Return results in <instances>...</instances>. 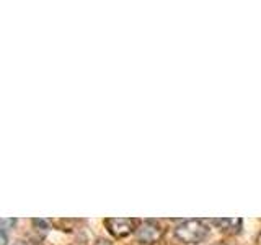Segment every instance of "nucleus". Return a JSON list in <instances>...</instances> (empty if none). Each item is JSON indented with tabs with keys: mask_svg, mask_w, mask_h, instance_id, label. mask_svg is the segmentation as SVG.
I'll return each mask as SVG.
<instances>
[{
	"mask_svg": "<svg viewBox=\"0 0 261 245\" xmlns=\"http://www.w3.org/2000/svg\"><path fill=\"white\" fill-rule=\"evenodd\" d=\"M209 229L201 219H186L175 229V235L183 243H199L207 237Z\"/></svg>",
	"mask_w": 261,
	"mask_h": 245,
	"instance_id": "1",
	"label": "nucleus"
},
{
	"mask_svg": "<svg viewBox=\"0 0 261 245\" xmlns=\"http://www.w3.org/2000/svg\"><path fill=\"white\" fill-rule=\"evenodd\" d=\"M136 219H122V217H110L105 220L106 227H108V231L111 235L118 237V239H121V237H126L129 235L130 232L136 229Z\"/></svg>",
	"mask_w": 261,
	"mask_h": 245,
	"instance_id": "3",
	"label": "nucleus"
},
{
	"mask_svg": "<svg viewBox=\"0 0 261 245\" xmlns=\"http://www.w3.org/2000/svg\"><path fill=\"white\" fill-rule=\"evenodd\" d=\"M163 231L155 220H144V223L136 229L137 240L141 243H153L159 242Z\"/></svg>",
	"mask_w": 261,
	"mask_h": 245,
	"instance_id": "2",
	"label": "nucleus"
},
{
	"mask_svg": "<svg viewBox=\"0 0 261 245\" xmlns=\"http://www.w3.org/2000/svg\"><path fill=\"white\" fill-rule=\"evenodd\" d=\"M96 245H111V242L106 240V239H100V240L96 242Z\"/></svg>",
	"mask_w": 261,
	"mask_h": 245,
	"instance_id": "4",
	"label": "nucleus"
}]
</instances>
